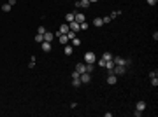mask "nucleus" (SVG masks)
<instances>
[{"label":"nucleus","instance_id":"1","mask_svg":"<svg viewBox=\"0 0 158 117\" xmlns=\"http://www.w3.org/2000/svg\"><path fill=\"white\" fill-rule=\"evenodd\" d=\"M113 74H114V75H125V74H126V67H125V65H114Z\"/></svg>","mask_w":158,"mask_h":117},{"label":"nucleus","instance_id":"2","mask_svg":"<svg viewBox=\"0 0 158 117\" xmlns=\"http://www.w3.org/2000/svg\"><path fill=\"white\" fill-rule=\"evenodd\" d=\"M113 61H114V65H125V67H128V65L132 63L130 60H125V58H119V56H114Z\"/></svg>","mask_w":158,"mask_h":117},{"label":"nucleus","instance_id":"3","mask_svg":"<svg viewBox=\"0 0 158 117\" xmlns=\"http://www.w3.org/2000/svg\"><path fill=\"white\" fill-rule=\"evenodd\" d=\"M84 61H86V63H95V61H97V56H95V52H91V51L84 52Z\"/></svg>","mask_w":158,"mask_h":117},{"label":"nucleus","instance_id":"4","mask_svg":"<svg viewBox=\"0 0 158 117\" xmlns=\"http://www.w3.org/2000/svg\"><path fill=\"white\" fill-rule=\"evenodd\" d=\"M79 80H81V84H90V82H91V74L83 72V74L79 75Z\"/></svg>","mask_w":158,"mask_h":117},{"label":"nucleus","instance_id":"5","mask_svg":"<svg viewBox=\"0 0 158 117\" xmlns=\"http://www.w3.org/2000/svg\"><path fill=\"white\" fill-rule=\"evenodd\" d=\"M40 45H42V51H44V52H49V51H51V42L42 40V42H40Z\"/></svg>","mask_w":158,"mask_h":117},{"label":"nucleus","instance_id":"6","mask_svg":"<svg viewBox=\"0 0 158 117\" xmlns=\"http://www.w3.org/2000/svg\"><path fill=\"white\" fill-rule=\"evenodd\" d=\"M76 5H77V7H84V9H88V7H90V0H77Z\"/></svg>","mask_w":158,"mask_h":117},{"label":"nucleus","instance_id":"7","mask_svg":"<svg viewBox=\"0 0 158 117\" xmlns=\"http://www.w3.org/2000/svg\"><path fill=\"white\" fill-rule=\"evenodd\" d=\"M69 30H70V26H69V23H63V25L60 26V30H58V32H60L62 35H65V33H67Z\"/></svg>","mask_w":158,"mask_h":117},{"label":"nucleus","instance_id":"8","mask_svg":"<svg viewBox=\"0 0 158 117\" xmlns=\"http://www.w3.org/2000/svg\"><path fill=\"white\" fill-rule=\"evenodd\" d=\"M42 37H44V40H46V42H53V39H55L53 32H46V33H44Z\"/></svg>","mask_w":158,"mask_h":117},{"label":"nucleus","instance_id":"9","mask_svg":"<svg viewBox=\"0 0 158 117\" xmlns=\"http://www.w3.org/2000/svg\"><path fill=\"white\" fill-rule=\"evenodd\" d=\"M76 19V12H69V14H65V21L67 23H72Z\"/></svg>","mask_w":158,"mask_h":117},{"label":"nucleus","instance_id":"10","mask_svg":"<svg viewBox=\"0 0 158 117\" xmlns=\"http://www.w3.org/2000/svg\"><path fill=\"white\" fill-rule=\"evenodd\" d=\"M135 108H137V110H141V112H144V110H146V101H142V100H141V101H137Z\"/></svg>","mask_w":158,"mask_h":117},{"label":"nucleus","instance_id":"11","mask_svg":"<svg viewBox=\"0 0 158 117\" xmlns=\"http://www.w3.org/2000/svg\"><path fill=\"white\" fill-rule=\"evenodd\" d=\"M69 26H70V30H72V32H76V33L79 32V23H77V21H72Z\"/></svg>","mask_w":158,"mask_h":117},{"label":"nucleus","instance_id":"12","mask_svg":"<svg viewBox=\"0 0 158 117\" xmlns=\"http://www.w3.org/2000/svg\"><path fill=\"white\" fill-rule=\"evenodd\" d=\"M63 51H65V54H69V56H70V54L74 52V47H72V45H69V44H65V49H63Z\"/></svg>","mask_w":158,"mask_h":117},{"label":"nucleus","instance_id":"13","mask_svg":"<svg viewBox=\"0 0 158 117\" xmlns=\"http://www.w3.org/2000/svg\"><path fill=\"white\" fill-rule=\"evenodd\" d=\"M107 84H111V86L116 84V75H114V74H111V75L107 77Z\"/></svg>","mask_w":158,"mask_h":117},{"label":"nucleus","instance_id":"14","mask_svg":"<svg viewBox=\"0 0 158 117\" xmlns=\"http://www.w3.org/2000/svg\"><path fill=\"white\" fill-rule=\"evenodd\" d=\"M58 40H60V44H63V45H65V44H69V42H70V40L67 39V35H60V37H58Z\"/></svg>","mask_w":158,"mask_h":117},{"label":"nucleus","instance_id":"15","mask_svg":"<svg viewBox=\"0 0 158 117\" xmlns=\"http://www.w3.org/2000/svg\"><path fill=\"white\" fill-rule=\"evenodd\" d=\"M102 60H106V61H109V60H113V54H111L109 51H106V52L102 54Z\"/></svg>","mask_w":158,"mask_h":117},{"label":"nucleus","instance_id":"16","mask_svg":"<svg viewBox=\"0 0 158 117\" xmlns=\"http://www.w3.org/2000/svg\"><path fill=\"white\" fill-rule=\"evenodd\" d=\"M65 35H67V39H69V40H72V39H76V37H77V35H76V32H72V30H69Z\"/></svg>","mask_w":158,"mask_h":117},{"label":"nucleus","instance_id":"17","mask_svg":"<svg viewBox=\"0 0 158 117\" xmlns=\"http://www.w3.org/2000/svg\"><path fill=\"white\" fill-rule=\"evenodd\" d=\"M74 21H77V23H84V14H77L76 12V19Z\"/></svg>","mask_w":158,"mask_h":117},{"label":"nucleus","instance_id":"18","mask_svg":"<svg viewBox=\"0 0 158 117\" xmlns=\"http://www.w3.org/2000/svg\"><path fill=\"white\" fill-rule=\"evenodd\" d=\"M76 72H79V74L84 72V63H77V65H76Z\"/></svg>","mask_w":158,"mask_h":117},{"label":"nucleus","instance_id":"19","mask_svg":"<svg viewBox=\"0 0 158 117\" xmlns=\"http://www.w3.org/2000/svg\"><path fill=\"white\" fill-rule=\"evenodd\" d=\"M93 25H95V26H102V25H104L102 18H95V19H93Z\"/></svg>","mask_w":158,"mask_h":117},{"label":"nucleus","instance_id":"20","mask_svg":"<svg viewBox=\"0 0 158 117\" xmlns=\"http://www.w3.org/2000/svg\"><path fill=\"white\" fill-rule=\"evenodd\" d=\"M70 42H72V47H77V45H81V40H79L77 37H76V39H72Z\"/></svg>","mask_w":158,"mask_h":117},{"label":"nucleus","instance_id":"21","mask_svg":"<svg viewBox=\"0 0 158 117\" xmlns=\"http://www.w3.org/2000/svg\"><path fill=\"white\" fill-rule=\"evenodd\" d=\"M72 86H74V87H79V86H81V80H79V77H77V79H72Z\"/></svg>","mask_w":158,"mask_h":117},{"label":"nucleus","instance_id":"22","mask_svg":"<svg viewBox=\"0 0 158 117\" xmlns=\"http://www.w3.org/2000/svg\"><path fill=\"white\" fill-rule=\"evenodd\" d=\"M2 11H4V12H9V11H11V5H9V4H4V5H2Z\"/></svg>","mask_w":158,"mask_h":117},{"label":"nucleus","instance_id":"23","mask_svg":"<svg viewBox=\"0 0 158 117\" xmlns=\"http://www.w3.org/2000/svg\"><path fill=\"white\" fill-rule=\"evenodd\" d=\"M79 30H88V23H79Z\"/></svg>","mask_w":158,"mask_h":117},{"label":"nucleus","instance_id":"24","mask_svg":"<svg viewBox=\"0 0 158 117\" xmlns=\"http://www.w3.org/2000/svg\"><path fill=\"white\" fill-rule=\"evenodd\" d=\"M119 14H121V11H114V12H111L109 16H111V19H114L116 16H119Z\"/></svg>","mask_w":158,"mask_h":117},{"label":"nucleus","instance_id":"25","mask_svg":"<svg viewBox=\"0 0 158 117\" xmlns=\"http://www.w3.org/2000/svg\"><path fill=\"white\" fill-rule=\"evenodd\" d=\"M46 32H47V30H46L44 26H40V28H37V33H39V35H44Z\"/></svg>","mask_w":158,"mask_h":117},{"label":"nucleus","instance_id":"26","mask_svg":"<svg viewBox=\"0 0 158 117\" xmlns=\"http://www.w3.org/2000/svg\"><path fill=\"white\" fill-rule=\"evenodd\" d=\"M153 77H158V70H151L149 72V79H153Z\"/></svg>","mask_w":158,"mask_h":117},{"label":"nucleus","instance_id":"27","mask_svg":"<svg viewBox=\"0 0 158 117\" xmlns=\"http://www.w3.org/2000/svg\"><path fill=\"white\" fill-rule=\"evenodd\" d=\"M151 86H155V87L158 86V77H153V79H151Z\"/></svg>","mask_w":158,"mask_h":117},{"label":"nucleus","instance_id":"28","mask_svg":"<svg viewBox=\"0 0 158 117\" xmlns=\"http://www.w3.org/2000/svg\"><path fill=\"white\" fill-rule=\"evenodd\" d=\"M102 21H104V25H107V23L111 21V16H106V18H102Z\"/></svg>","mask_w":158,"mask_h":117},{"label":"nucleus","instance_id":"29","mask_svg":"<svg viewBox=\"0 0 158 117\" xmlns=\"http://www.w3.org/2000/svg\"><path fill=\"white\" fill-rule=\"evenodd\" d=\"M42 40H44V37H42V35H39V33H37V35H35V42H42Z\"/></svg>","mask_w":158,"mask_h":117},{"label":"nucleus","instance_id":"30","mask_svg":"<svg viewBox=\"0 0 158 117\" xmlns=\"http://www.w3.org/2000/svg\"><path fill=\"white\" fill-rule=\"evenodd\" d=\"M98 67H106V60L100 58V60H98Z\"/></svg>","mask_w":158,"mask_h":117},{"label":"nucleus","instance_id":"31","mask_svg":"<svg viewBox=\"0 0 158 117\" xmlns=\"http://www.w3.org/2000/svg\"><path fill=\"white\" fill-rule=\"evenodd\" d=\"M134 115H135V117H141V115H142V112H141V110H137V108H135V112H134Z\"/></svg>","mask_w":158,"mask_h":117},{"label":"nucleus","instance_id":"32","mask_svg":"<svg viewBox=\"0 0 158 117\" xmlns=\"http://www.w3.org/2000/svg\"><path fill=\"white\" fill-rule=\"evenodd\" d=\"M156 2H158V0H148V4H149V5H156Z\"/></svg>","mask_w":158,"mask_h":117},{"label":"nucleus","instance_id":"33","mask_svg":"<svg viewBox=\"0 0 158 117\" xmlns=\"http://www.w3.org/2000/svg\"><path fill=\"white\" fill-rule=\"evenodd\" d=\"M7 4H9V5H11V7H12V5H16V0H9V2H7Z\"/></svg>","mask_w":158,"mask_h":117},{"label":"nucleus","instance_id":"34","mask_svg":"<svg viewBox=\"0 0 158 117\" xmlns=\"http://www.w3.org/2000/svg\"><path fill=\"white\" fill-rule=\"evenodd\" d=\"M93 2H98V0H90V4H93Z\"/></svg>","mask_w":158,"mask_h":117}]
</instances>
